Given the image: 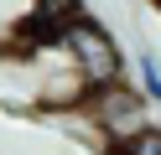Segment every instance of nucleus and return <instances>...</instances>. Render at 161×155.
Wrapping results in <instances>:
<instances>
[{"label": "nucleus", "instance_id": "nucleus-6", "mask_svg": "<svg viewBox=\"0 0 161 155\" xmlns=\"http://www.w3.org/2000/svg\"><path fill=\"white\" fill-rule=\"evenodd\" d=\"M151 5H156V16H161V0H151Z\"/></svg>", "mask_w": 161, "mask_h": 155}, {"label": "nucleus", "instance_id": "nucleus-4", "mask_svg": "<svg viewBox=\"0 0 161 155\" xmlns=\"http://www.w3.org/2000/svg\"><path fill=\"white\" fill-rule=\"evenodd\" d=\"M109 155H161V124H151V129H140L135 140H125L119 150H109Z\"/></svg>", "mask_w": 161, "mask_h": 155}, {"label": "nucleus", "instance_id": "nucleus-2", "mask_svg": "<svg viewBox=\"0 0 161 155\" xmlns=\"http://www.w3.org/2000/svg\"><path fill=\"white\" fill-rule=\"evenodd\" d=\"M78 119H83V129L99 140V150H119L125 140H135L140 129H151V98L135 88V83H109V88H94L83 103H78Z\"/></svg>", "mask_w": 161, "mask_h": 155}, {"label": "nucleus", "instance_id": "nucleus-3", "mask_svg": "<svg viewBox=\"0 0 161 155\" xmlns=\"http://www.w3.org/2000/svg\"><path fill=\"white\" fill-rule=\"evenodd\" d=\"M135 88L151 98V109H161V57L140 41L135 47Z\"/></svg>", "mask_w": 161, "mask_h": 155}, {"label": "nucleus", "instance_id": "nucleus-1", "mask_svg": "<svg viewBox=\"0 0 161 155\" xmlns=\"http://www.w3.org/2000/svg\"><path fill=\"white\" fill-rule=\"evenodd\" d=\"M57 47L68 52V62L78 67V78L88 83V93L130 78V57H125V47H119V36L99 16H88V10L57 21Z\"/></svg>", "mask_w": 161, "mask_h": 155}, {"label": "nucleus", "instance_id": "nucleus-5", "mask_svg": "<svg viewBox=\"0 0 161 155\" xmlns=\"http://www.w3.org/2000/svg\"><path fill=\"white\" fill-rule=\"evenodd\" d=\"M36 10H42L47 21H68V16L83 10V0H36Z\"/></svg>", "mask_w": 161, "mask_h": 155}]
</instances>
